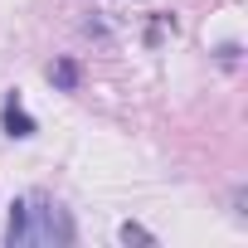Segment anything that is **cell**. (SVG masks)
Returning a JSON list of instances; mask_svg holds the SVG:
<instances>
[{
    "label": "cell",
    "instance_id": "obj_5",
    "mask_svg": "<svg viewBox=\"0 0 248 248\" xmlns=\"http://www.w3.org/2000/svg\"><path fill=\"white\" fill-rule=\"evenodd\" d=\"M219 63H238V44H224L219 49Z\"/></svg>",
    "mask_w": 248,
    "mask_h": 248
},
{
    "label": "cell",
    "instance_id": "obj_1",
    "mask_svg": "<svg viewBox=\"0 0 248 248\" xmlns=\"http://www.w3.org/2000/svg\"><path fill=\"white\" fill-rule=\"evenodd\" d=\"M5 243L10 248H20V243H73V219L49 195L15 200L10 219H5Z\"/></svg>",
    "mask_w": 248,
    "mask_h": 248
},
{
    "label": "cell",
    "instance_id": "obj_4",
    "mask_svg": "<svg viewBox=\"0 0 248 248\" xmlns=\"http://www.w3.org/2000/svg\"><path fill=\"white\" fill-rule=\"evenodd\" d=\"M117 238H122V243H156V233H146V229H141V224H132V219L117 229Z\"/></svg>",
    "mask_w": 248,
    "mask_h": 248
},
{
    "label": "cell",
    "instance_id": "obj_3",
    "mask_svg": "<svg viewBox=\"0 0 248 248\" xmlns=\"http://www.w3.org/2000/svg\"><path fill=\"white\" fill-rule=\"evenodd\" d=\"M49 83H54V88H63V93H73V88H78V63H73V59L49 63Z\"/></svg>",
    "mask_w": 248,
    "mask_h": 248
},
{
    "label": "cell",
    "instance_id": "obj_2",
    "mask_svg": "<svg viewBox=\"0 0 248 248\" xmlns=\"http://www.w3.org/2000/svg\"><path fill=\"white\" fill-rule=\"evenodd\" d=\"M0 127H5V137H15V141H25V137L39 132V127H34V117H30L25 102H20V93L5 97V107H0Z\"/></svg>",
    "mask_w": 248,
    "mask_h": 248
}]
</instances>
